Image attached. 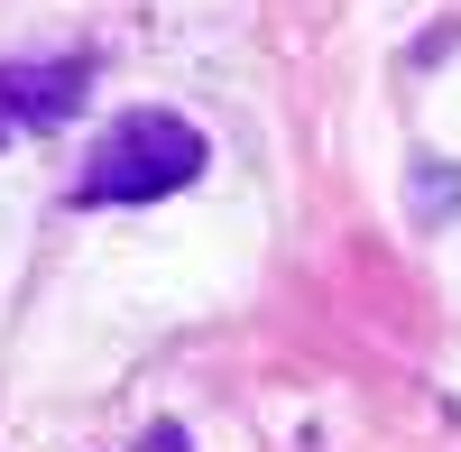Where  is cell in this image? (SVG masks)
Returning a JSON list of instances; mask_svg holds the SVG:
<instances>
[{
	"mask_svg": "<svg viewBox=\"0 0 461 452\" xmlns=\"http://www.w3.org/2000/svg\"><path fill=\"white\" fill-rule=\"evenodd\" d=\"M74 102H84V65L74 56H56V65H0V148L28 139V130H56Z\"/></svg>",
	"mask_w": 461,
	"mask_h": 452,
	"instance_id": "cell-2",
	"label": "cell"
},
{
	"mask_svg": "<svg viewBox=\"0 0 461 452\" xmlns=\"http://www.w3.org/2000/svg\"><path fill=\"white\" fill-rule=\"evenodd\" d=\"M203 176V130L176 111H121L84 158V203H158Z\"/></svg>",
	"mask_w": 461,
	"mask_h": 452,
	"instance_id": "cell-1",
	"label": "cell"
}]
</instances>
